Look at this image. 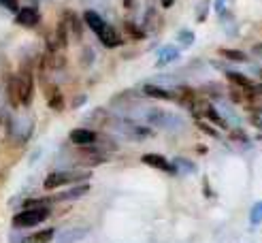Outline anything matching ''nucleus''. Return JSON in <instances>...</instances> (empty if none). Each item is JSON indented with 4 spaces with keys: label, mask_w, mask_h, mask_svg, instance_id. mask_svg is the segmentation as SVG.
<instances>
[{
    "label": "nucleus",
    "mask_w": 262,
    "mask_h": 243,
    "mask_svg": "<svg viewBox=\"0 0 262 243\" xmlns=\"http://www.w3.org/2000/svg\"><path fill=\"white\" fill-rule=\"evenodd\" d=\"M83 180H90L88 171H55V173L47 175L43 185H45V190H55V188H60V185L83 182Z\"/></svg>",
    "instance_id": "obj_1"
},
{
    "label": "nucleus",
    "mask_w": 262,
    "mask_h": 243,
    "mask_svg": "<svg viewBox=\"0 0 262 243\" xmlns=\"http://www.w3.org/2000/svg\"><path fill=\"white\" fill-rule=\"evenodd\" d=\"M47 218H49L47 207H30V209H24L22 213H17V216L13 218V226L15 228H30V226L45 222Z\"/></svg>",
    "instance_id": "obj_2"
},
{
    "label": "nucleus",
    "mask_w": 262,
    "mask_h": 243,
    "mask_svg": "<svg viewBox=\"0 0 262 243\" xmlns=\"http://www.w3.org/2000/svg\"><path fill=\"white\" fill-rule=\"evenodd\" d=\"M17 77V85H19V101L22 105H30L32 103V92H34V81H32V73L28 68H24Z\"/></svg>",
    "instance_id": "obj_3"
},
{
    "label": "nucleus",
    "mask_w": 262,
    "mask_h": 243,
    "mask_svg": "<svg viewBox=\"0 0 262 243\" xmlns=\"http://www.w3.org/2000/svg\"><path fill=\"white\" fill-rule=\"evenodd\" d=\"M147 120H150L154 126H162V128H171L173 124L181 126L179 118H175V116H171V113H166V111H160V109H152L150 113H147Z\"/></svg>",
    "instance_id": "obj_4"
},
{
    "label": "nucleus",
    "mask_w": 262,
    "mask_h": 243,
    "mask_svg": "<svg viewBox=\"0 0 262 243\" xmlns=\"http://www.w3.org/2000/svg\"><path fill=\"white\" fill-rule=\"evenodd\" d=\"M39 11L34 6H24V9H17V15H15V21L19 26H26V28H32L39 24Z\"/></svg>",
    "instance_id": "obj_5"
},
{
    "label": "nucleus",
    "mask_w": 262,
    "mask_h": 243,
    "mask_svg": "<svg viewBox=\"0 0 262 243\" xmlns=\"http://www.w3.org/2000/svg\"><path fill=\"white\" fill-rule=\"evenodd\" d=\"M141 162H145L147 167H154V169H158V171H166V173H173V164L168 162L164 156H160V154H143Z\"/></svg>",
    "instance_id": "obj_6"
},
{
    "label": "nucleus",
    "mask_w": 262,
    "mask_h": 243,
    "mask_svg": "<svg viewBox=\"0 0 262 243\" xmlns=\"http://www.w3.org/2000/svg\"><path fill=\"white\" fill-rule=\"evenodd\" d=\"M98 137L96 132L88 130V128H75L73 132H70V141L75 143V145H92Z\"/></svg>",
    "instance_id": "obj_7"
},
{
    "label": "nucleus",
    "mask_w": 262,
    "mask_h": 243,
    "mask_svg": "<svg viewBox=\"0 0 262 243\" xmlns=\"http://www.w3.org/2000/svg\"><path fill=\"white\" fill-rule=\"evenodd\" d=\"M83 21L90 26V30L92 32H96V34H101L105 28H107V21H105L101 15H98L96 11H86V15H83Z\"/></svg>",
    "instance_id": "obj_8"
},
{
    "label": "nucleus",
    "mask_w": 262,
    "mask_h": 243,
    "mask_svg": "<svg viewBox=\"0 0 262 243\" xmlns=\"http://www.w3.org/2000/svg\"><path fill=\"white\" fill-rule=\"evenodd\" d=\"M98 39H101V43L105 47H117V45H122V37H119V34L113 30V28L107 24V28H105V30L98 34Z\"/></svg>",
    "instance_id": "obj_9"
},
{
    "label": "nucleus",
    "mask_w": 262,
    "mask_h": 243,
    "mask_svg": "<svg viewBox=\"0 0 262 243\" xmlns=\"http://www.w3.org/2000/svg\"><path fill=\"white\" fill-rule=\"evenodd\" d=\"M47 103H49V107H52L53 111L64 109V98H62L60 90L55 88V85H49V88H47Z\"/></svg>",
    "instance_id": "obj_10"
},
{
    "label": "nucleus",
    "mask_w": 262,
    "mask_h": 243,
    "mask_svg": "<svg viewBox=\"0 0 262 243\" xmlns=\"http://www.w3.org/2000/svg\"><path fill=\"white\" fill-rule=\"evenodd\" d=\"M145 96H152V98H160V101H175V94L173 92H168V90H162L158 88V85H152V83H147L145 88Z\"/></svg>",
    "instance_id": "obj_11"
},
{
    "label": "nucleus",
    "mask_w": 262,
    "mask_h": 243,
    "mask_svg": "<svg viewBox=\"0 0 262 243\" xmlns=\"http://www.w3.org/2000/svg\"><path fill=\"white\" fill-rule=\"evenodd\" d=\"M64 26L70 28V32L75 34V39H81V32H83V26H81V19L75 15V13H66L64 15Z\"/></svg>",
    "instance_id": "obj_12"
},
{
    "label": "nucleus",
    "mask_w": 262,
    "mask_h": 243,
    "mask_svg": "<svg viewBox=\"0 0 262 243\" xmlns=\"http://www.w3.org/2000/svg\"><path fill=\"white\" fill-rule=\"evenodd\" d=\"M177 58H179V49L164 47L160 52V56H158V66H164V64H168V62H175Z\"/></svg>",
    "instance_id": "obj_13"
},
{
    "label": "nucleus",
    "mask_w": 262,
    "mask_h": 243,
    "mask_svg": "<svg viewBox=\"0 0 262 243\" xmlns=\"http://www.w3.org/2000/svg\"><path fill=\"white\" fill-rule=\"evenodd\" d=\"M53 228H45V231H39V233H34L30 235V237L26 239V243H49L53 239Z\"/></svg>",
    "instance_id": "obj_14"
},
{
    "label": "nucleus",
    "mask_w": 262,
    "mask_h": 243,
    "mask_svg": "<svg viewBox=\"0 0 262 243\" xmlns=\"http://www.w3.org/2000/svg\"><path fill=\"white\" fill-rule=\"evenodd\" d=\"M6 92H9V101L13 107H19L22 105V101H19V85H17V77H11L9 79V88H6Z\"/></svg>",
    "instance_id": "obj_15"
},
{
    "label": "nucleus",
    "mask_w": 262,
    "mask_h": 243,
    "mask_svg": "<svg viewBox=\"0 0 262 243\" xmlns=\"http://www.w3.org/2000/svg\"><path fill=\"white\" fill-rule=\"evenodd\" d=\"M171 164H173V173H194V171H196V167L192 162H188L183 158H177Z\"/></svg>",
    "instance_id": "obj_16"
},
{
    "label": "nucleus",
    "mask_w": 262,
    "mask_h": 243,
    "mask_svg": "<svg viewBox=\"0 0 262 243\" xmlns=\"http://www.w3.org/2000/svg\"><path fill=\"white\" fill-rule=\"evenodd\" d=\"M219 56L232 62H247V56L243 52H239V49H219Z\"/></svg>",
    "instance_id": "obj_17"
},
{
    "label": "nucleus",
    "mask_w": 262,
    "mask_h": 243,
    "mask_svg": "<svg viewBox=\"0 0 262 243\" xmlns=\"http://www.w3.org/2000/svg\"><path fill=\"white\" fill-rule=\"evenodd\" d=\"M226 77H228V81H230V83L239 85V88H245V90H250V88H252V81L247 79L245 75H241V73H226Z\"/></svg>",
    "instance_id": "obj_18"
},
{
    "label": "nucleus",
    "mask_w": 262,
    "mask_h": 243,
    "mask_svg": "<svg viewBox=\"0 0 262 243\" xmlns=\"http://www.w3.org/2000/svg\"><path fill=\"white\" fill-rule=\"evenodd\" d=\"M88 190H90V185L83 183V185H77V188L64 192V194H60L58 198H79V196H83V194H88Z\"/></svg>",
    "instance_id": "obj_19"
},
{
    "label": "nucleus",
    "mask_w": 262,
    "mask_h": 243,
    "mask_svg": "<svg viewBox=\"0 0 262 243\" xmlns=\"http://www.w3.org/2000/svg\"><path fill=\"white\" fill-rule=\"evenodd\" d=\"M250 222H252V224H260V222H262V201L252 207V211H250Z\"/></svg>",
    "instance_id": "obj_20"
},
{
    "label": "nucleus",
    "mask_w": 262,
    "mask_h": 243,
    "mask_svg": "<svg viewBox=\"0 0 262 243\" xmlns=\"http://www.w3.org/2000/svg\"><path fill=\"white\" fill-rule=\"evenodd\" d=\"M124 28H126V32H128L132 39H143V37H145V30H141V28H137V26L132 24V21H126Z\"/></svg>",
    "instance_id": "obj_21"
},
{
    "label": "nucleus",
    "mask_w": 262,
    "mask_h": 243,
    "mask_svg": "<svg viewBox=\"0 0 262 243\" xmlns=\"http://www.w3.org/2000/svg\"><path fill=\"white\" fill-rule=\"evenodd\" d=\"M177 39H179L183 45H192L194 43V32H190V30H181L179 34H177Z\"/></svg>",
    "instance_id": "obj_22"
},
{
    "label": "nucleus",
    "mask_w": 262,
    "mask_h": 243,
    "mask_svg": "<svg viewBox=\"0 0 262 243\" xmlns=\"http://www.w3.org/2000/svg\"><path fill=\"white\" fill-rule=\"evenodd\" d=\"M198 15H196V19L198 21H205V17H207V9H209V2H201V6H198Z\"/></svg>",
    "instance_id": "obj_23"
},
{
    "label": "nucleus",
    "mask_w": 262,
    "mask_h": 243,
    "mask_svg": "<svg viewBox=\"0 0 262 243\" xmlns=\"http://www.w3.org/2000/svg\"><path fill=\"white\" fill-rule=\"evenodd\" d=\"M0 4L6 6L9 11H17V9H19V2H17V0H0Z\"/></svg>",
    "instance_id": "obj_24"
},
{
    "label": "nucleus",
    "mask_w": 262,
    "mask_h": 243,
    "mask_svg": "<svg viewBox=\"0 0 262 243\" xmlns=\"http://www.w3.org/2000/svg\"><path fill=\"white\" fill-rule=\"evenodd\" d=\"M198 128H201V130L203 132H207V134H211V137H217V132L213 130V128H211L209 124H203V122H201V124H198Z\"/></svg>",
    "instance_id": "obj_25"
},
{
    "label": "nucleus",
    "mask_w": 262,
    "mask_h": 243,
    "mask_svg": "<svg viewBox=\"0 0 262 243\" xmlns=\"http://www.w3.org/2000/svg\"><path fill=\"white\" fill-rule=\"evenodd\" d=\"M215 9H217L219 15H222V13H226V0H215Z\"/></svg>",
    "instance_id": "obj_26"
},
{
    "label": "nucleus",
    "mask_w": 262,
    "mask_h": 243,
    "mask_svg": "<svg viewBox=\"0 0 262 243\" xmlns=\"http://www.w3.org/2000/svg\"><path fill=\"white\" fill-rule=\"evenodd\" d=\"M250 92H252V94H262V83H258V85H254V83H252Z\"/></svg>",
    "instance_id": "obj_27"
},
{
    "label": "nucleus",
    "mask_w": 262,
    "mask_h": 243,
    "mask_svg": "<svg viewBox=\"0 0 262 243\" xmlns=\"http://www.w3.org/2000/svg\"><path fill=\"white\" fill-rule=\"evenodd\" d=\"M254 54H256V56H262V43H258V45H254Z\"/></svg>",
    "instance_id": "obj_28"
},
{
    "label": "nucleus",
    "mask_w": 262,
    "mask_h": 243,
    "mask_svg": "<svg viewBox=\"0 0 262 243\" xmlns=\"http://www.w3.org/2000/svg\"><path fill=\"white\" fill-rule=\"evenodd\" d=\"M173 2H175V0H162V6L168 9V6H173Z\"/></svg>",
    "instance_id": "obj_29"
},
{
    "label": "nucleus",
    "mask_w": 262,
    "mask_h": 243,
    "mask_svg": "<svg viewBox=\"0 0 262 243\" xmlns=\"http://www.w3.org/2000/svg\"><path fill=\"white\" fill-rule=\"evenodd\" d=\"M130 4H132V0H124V6H126V9H128Z\"/></svg>",
    "instance_id": "obj_30"
}]
</instances>
